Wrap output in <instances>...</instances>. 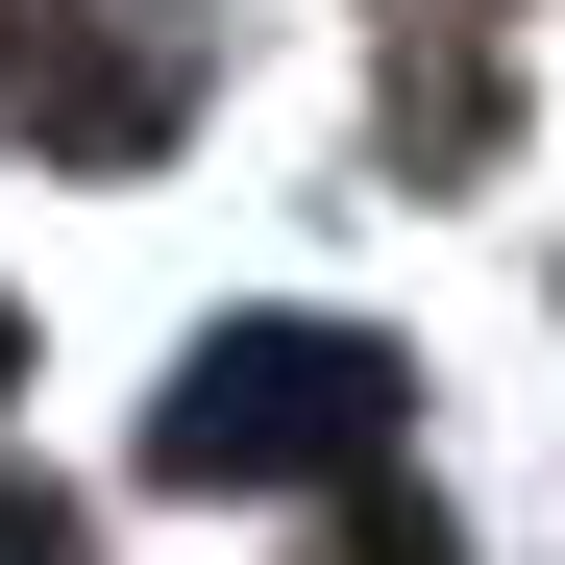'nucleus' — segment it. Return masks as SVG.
Returning <instances> with one entry per match:
<instances>
[{
    "instance_id": "1",
    "label": "nucleus",
    "mask_w": 565,
    "mask_h": 565,
    "mask_svg": "<svg viewBox=\"0 0 565 565\" xmlns=\"http://www.w3.org/2000/svg\"><path fill=\"white\" fill-rule=\"evenodd\" d=\"M394 443V344L369 320H198L148 394V467L172 492H344Z\"/></svg>"
},
{
    "instance_id": "2",
    "label": "nucleus",
    "mask_w": 565,
    "mask_h": 565,
    "mask_svg": "<svg viewBox=\"0 0 565 565\" xmlns=\"http://www.w3.org/2000/svg\"><path fill=\"white\" fill-rule=\"evenodd\" d=\"M0 99H25V148H50V172H148L172 124H198V25H99V0H50Z\"/></svg>"
},
{
    "instance_id": "3",
    "label": "nucleus",
    "mask_w": 565,
    "mask_h": 565,
    "mask_svg": "<svg viewBox=\"0 0 565 565\" xmlns=\"http://www.w3.org/2000/svg\"><path fill=\"white\" fill-rule=\"evenodd\" d=\"M0 565H99V516H74V492H0Z\"/></svg>"
},
{
    "instance_id": "4",
    "label": "nucleus",
    "mask_w": 565,
    "mask_h": 565,
    "mask_svg": "<svg viewBox=\"0 0 565 565\" xmlns=\"http://www.w3.org/2000/svg\"><path fill=\"white\" fill-rule=\"evenodd\" d=\"M344 565H467V541H443L418 492H369V516H344Z\"/></svg>"
},
{
    "instance_id": "5",
    "label": "nucleus",
    "mask_w": 565,
    "mask_h": 565,
    "mask_svg": "<svg viewBox=\"0 0 565 565\" xmlns=\"http://www.w3.org/2000/svg\"><path fill=\"white\" fill-rule=\"evenodd\" d=\"M25 25H50V0H0V74H25Z\"/></svg>"
},
{
    "instance_id": "6",
    "label": "nucleus",
    "mask_w": 565,
    "mask_h": 565,
    "mask_svg": "<svg viewBox=\"0 0 565 565\" xmlns=\"http://www.w3.org/2000/svg\"><path fill=\"white\" fill-rule=\"evenodd\" d=\"M0 394H25V320H0Z\"/></svg>"
}]
</instances>
